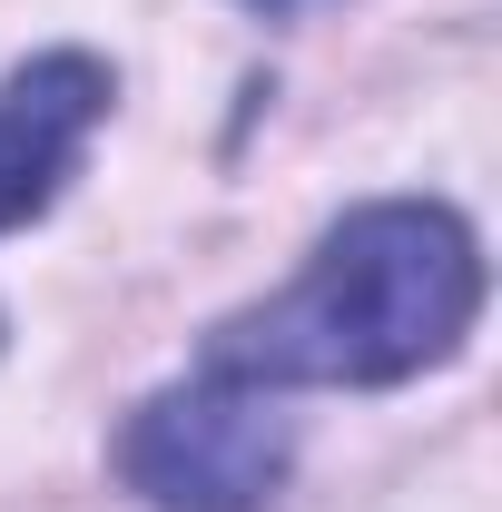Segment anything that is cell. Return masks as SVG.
Returning a JSON list of instances; mask_svg holds the SVG:
<instances>
[{
    "mask_svg": "<svg viewBox=\"0 0 502 512\" xmlns=\"http://www.w3.org/2000/svg\"><path fill=\"white\" fill-rule=\"evenodd\" d=\"M483 316V237L434 197H375L325 227L306 276L207 335V375L237 384H414L463 355Z\"/></svg>",
    "mask_w": 502,
    "mask_h": 512,
    "instance_id": "obj_1",
    "label": "cell"
},
{
    "mask_svg": "<svg viewBox=\"0 0 502 512\" xmlns=\"http://www.w3.org/2000/svg\"><path fill=\"white\" fill-rule=\"evenodd\" d=\"M286 463H296V434L276 394L207 365L188 384H158L119 424V483L148 512H266L286 493Z\"/></svg>",
    "mask_w": 502,
    "mask_h": 512,
    "instance_id": "obj_2",
    "label": "cell"
},
{
    "mask_svg": "<svg viewBox=\"0 0 502 512\" xmlns=\"http://www.w3.org/2000/svg\"><path fill=\"white\" fill-rule=\"evenodd\" d=\"M109 99H119V79L99 50H40L0 79V237L60 207L79 148L109 119Z\"/></svg>",
    "mask_w": 502,
    "mask_h": 512,
    "instance_id": "obj_3",
    "label": "cell"
}]
</instances>
